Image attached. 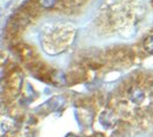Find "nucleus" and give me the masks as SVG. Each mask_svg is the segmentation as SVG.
I'll return each mask as SVG.
<instances>
[{"instance_id":"obj_1","label":"nucleus","mask_w":153,"mask_h":137,"mask_svg":"<svg viewBox=\"0 0 153 137\" xmlns=\"http://www.w3.org/2000/svg\"><path fill=\"white\" fill-rule=\"evenodd\" d=\"M130 98L135 104H141L145 101V93L140 88H133L130 92Z\"/></svg>"},{"instance_id":"obj_2","label":"nucleus","mask_w":153,"mask_h":137,"mask_svg":"<svg viewBox=\"0 0 153 137\" xmlns=\"http://www.w3.org/2000/svg\"><path fill=\"white\" fill-rule=\"evenodd\" d=\"M144 48L147 53L150 54H153V35H150L147 37L145 41H144Z\"/></svg>"},{"instance_id":"obj_3","label":"nucleus","mask_w":153,"mask_h":137,"mask_svg":"<svg viewBox=\"0 0 153 137\" xmlns=\"http://www.w3.org/2000/svg\"><path fill=\"white\" fill-rule=\"evenodd\" d=\"M56 1L57 0H39L40 5L45 8H50V7H53L56 5Z\"/></svg>"},{"instance_id":"obj_4","label":"nucleus","mask_w":153,"mask_h":137,"mask_svg":"<svg viewBox=\"0 0 153 137\" xmlns=\"http://www.w3.org/2000/svg\"><path fill=\"white\" fill-rule=\"evenodd\" d=\"M73 137H79V136H73Z\"/></svg>"}]
</instances>
